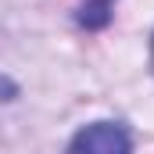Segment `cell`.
<instances>
[{
    "label": "cell",
    "mask_w": 154,
    "mask_h": 154,
    "mask_svg": "<svg viewBox=\"0 0 154 154\" xmlns=\"http://www.w3.org/2000/svg\"><path fill=\"white\" fill-rule=\"evenodd\" d=\"M133 140L122 122H93L79 129L68 143V154H129Z\"/></svg>",
    "instance_id": "cell-1"
},
{
    "label": "cell",
    "mask_w": 154,
    "mask_h": 154,
    "mask_svg": "<svg viewBox=\"0 0 154 154\" xmlns=\"http://www.w3.org/2000/svg\"><path fill=\"white\" fill-rule=\"evenodd\" d=\"M111 11H115V0H82L75 18L82 29H104L111 22Z\"/></svg>",
    "instance_id": "cell-2"
},
{
    "label": "cell",
    "mask_w": 154,
    "mask_h": 154,
    "mask_svg": "<svg viewBox=\"0 0 154 154\" xmlns=\"http://www.w3.org/2000/svg\"><path fill=\"white\" fill-rule=\"evenodd\" d=\"M151 68H154V39H151Z\"/></svg>",
    "instance_id": "cell-3"
}]
</instances>
